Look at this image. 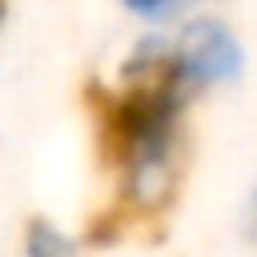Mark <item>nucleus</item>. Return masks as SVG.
Instances as JSON below:
<instances>
[{"mask_svg": "<svg viewBox=\"0 0 257 257\" xmlns=\"http://www.w3.org/2000/svg\"><path fill=\"white\" fill-rule=\"evenodd\" d=\"M197 4H201V0H120V8H124L128 16H137L141 24L161 28V32H165L169 24L189 20Z\"/></svg>", "mask_w": 257, "mask_h": 257, "instance_id": "obj_4", "label": "nucleus"}, {"mask_svg": "<svg viewBox=\"0 0 257 257\" xmlns=\"http://www.w3.org/2000/svg\"><path fill=\"white\" fill-rule=\"evenodd\" d=\"M20 249H24V257H76V253H80V241H76L68 229H60L56 221L32 217V221L24 225Z\"/></svg>", "mask_w": 257, "mask_h": 257, "instance_id": "obj_3", "label": "nucleus"}, {"mask_svg": "<svg viewBox=\"0 0 257 257\" xmlns=\"http://www.w3.org/2000/svg\"><path fill=\"white\" fill-rule=\"evenodd\" d=\"M245 233L257 237V185H253V193H249V201H245Z\"/></svg>", "mask_w": 257, "mask_h": 257, "instance_id": "obj_5", "label": "nucleus"}, {"mask_svg": "<svg viewBox=\"0 0 257 257\" xmlns=\"http://www.w3.org/2000/svg\"><path fill=\"white\" fill-rule=\"evenodd\" d=\"M241 72H245V48L237 32L221 16L193 12L189 20L177 24V32H169V52L157 84L193 104L201 92L241 80Z\"/></svg>", "mask_w": 257, "mask_h": 257, "instance_id": "obj_2", "label": "nucleus"}, {"mask_svg": "<svg viewBox=\"0 0 257 257\" xmlns=\"http://www.w3.org/2000/svg\"><path fill=\"white\" fill-rule=\"evenodd\" d=\"M185 100L165 84L124 88L112 104V141L120 189L137 209H161L173 197L185 149Z\"/></svg>", "mask_w": 257, "mask_h": 257, "instance_id": "obj_1", "label": "nucleus"}]
</instances>
